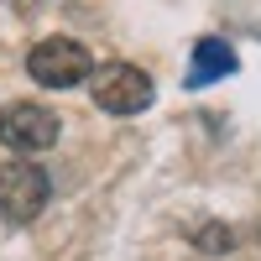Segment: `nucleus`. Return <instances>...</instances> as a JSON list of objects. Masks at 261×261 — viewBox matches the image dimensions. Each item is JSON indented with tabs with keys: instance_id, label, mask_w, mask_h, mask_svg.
I'll use <instances>...</instances> for the list:
<instances>
[{
	"instance_id": "f257e3e1",
	"label": "nucleus",
	"mask_w": 261,
	"mask_h": 261,
	"mask_svg": "<svg viewBox=\"0 0 261 261\" xmlns=\"http://www.w3.org/2000/svg\"><path fill=\"white\" fill-rule=\"evenodd\" d=\"M27 73L37 84H47V89H73V84H84L94 73V58L73 37H47V42H37L27 53Z\"/></svg>"
},
{
	"instance_id": "f03ea898",
	"label": "nucleus",
	"mask_w": 261,
	"mask_h": 261,
	"mask_svg": "<svg viewBox=\"0 0 261 261\" xmlns=\"http://www.w3.org/2000/svg\"><path fill=\"white\" fill-rule=\"evenodd\" d=\"M47 193H53V183L37 162H27V157L0 162V214L11 225H32L42 214V204H47Z\"/></svg>"
},
{
	"instance_id": "7ed1b4c3",
	"label": "nucleus",
	"mask_w": 261,
	"mask_h": 261,
	"mask_svg": "<svg viewBox=\"0 0 261 261\" xmlns=\"http://www.w3.org/2000/svg\"><path fill=\"white\" fill-rule=\"evenodd\" d=\"M94 105L99 110H110V115H136L151 105V79L136 68V63H105V68H94Z\"/></svg>"
},
{
	"instance_id": "20e7f679",
	"label": "nucleus",
	"mask_w": 261,
	"mask_h": 261,
	"mask_svg": "<svg viewBox=\"0 0 261 261\" xmlns=\"http://www.w3.org/2000/svg\"><path fill=\"white\" fill-rule=\"evenodd\" d=\"M0 141H6L11 151H21V157L47 151L58 141V115L42 110V105H32V99H16V105L0 110Z\"/></svg>"
},
{
	"instance_id": "39448f33",
	"label": "nucleus",
	"mask_w": 261,
	"mask_h": 261,
	"mask_svg": "<svg viewBox=\"0 0 261 261\" xmlns=\"http://www.w3.org/2000/svg\"><path fill=\"white\" fill-rule=\"evenodd\" d=\"M235 73V47L220 37H199L193 42V63H188V89H204V84Z\"/></svg>"
},
{
	"instance_id": "423d86ee",
	"label": "nucleus",
	"mask_w": 261,
	"mask_h": 261,
	"mask_svg": "<svg viewBox=\"0 0 261 261\" xmlns=\"http://www.w3.org/2000/svg\"><path fill=\"white\" fill-rule=\"evenodd\" d=\"M193 241H199V251H209V256H225V251L235 246V235H230L225 225H204L199 235H193Z\"/></svg>"
}]
</instances>
